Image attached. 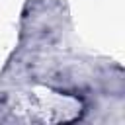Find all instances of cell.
Returning <instances> with one entry per match:
<instances>
[{"instance_id":"1","label":"cell","mask_w":125,"mask_h":125,"mask_svg":"<svg viewBox=\"0 0 125 125\" xmlns=\"http://www.w3.org/2000/svg\"><path fill=\"white\" fill-rule=\"evenodd\" d=\"M2 121L16 123H59L72 121L80 115V100L51 90H33L14 96L0 109Z\"/></svg>"}]
</instances>
